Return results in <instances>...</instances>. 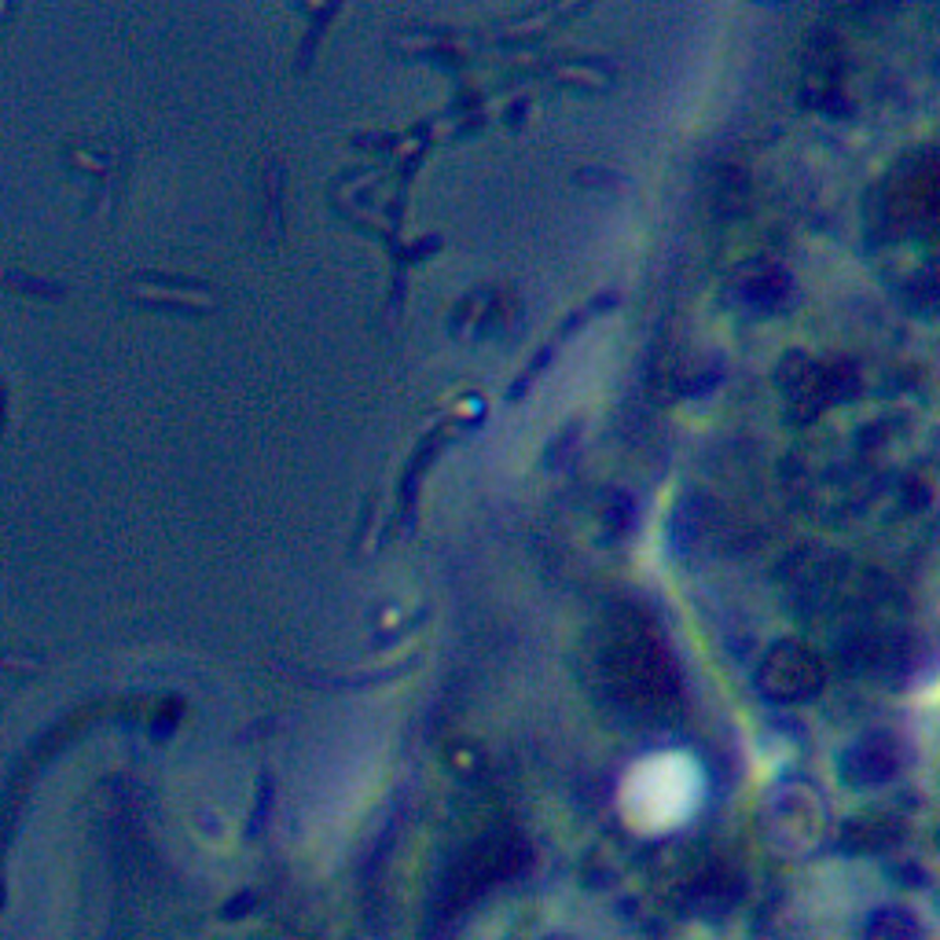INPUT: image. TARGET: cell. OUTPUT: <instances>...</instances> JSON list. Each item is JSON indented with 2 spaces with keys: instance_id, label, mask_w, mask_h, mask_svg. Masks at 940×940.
<instances>
[{
  "instance_id": "6da1fadb",
  "label": "cell",
  "mask_w": 940,
  "mask_h": 940,
  "mask_svg": "<svg viewBox=\"0 0 940 940\" xmlns=\"http://www.w3.org/2000/svg\"><path fill=\"white\" fill-rule=\"evenodd\" d=\"M636 805L647 819H676L691 805V772L680 761H654L636 779Z\"/></svg>"
}]
</instances>
